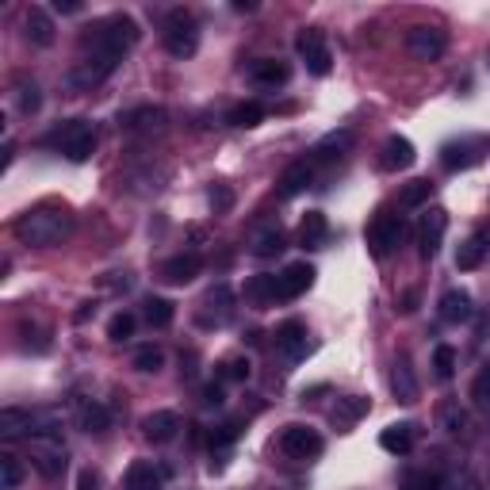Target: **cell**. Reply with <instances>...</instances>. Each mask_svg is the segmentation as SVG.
Wrapping results in <instances>:
<instances>
[{"label": "cell", "mask_w": 490, "mask_h": 490, "mask_svg": "<svg viewBox=\"0 0 490 490\" xmlns=\"http://www.w3.org/2000/svg\"><path fill=\"white\" fill-rule=\"evenodd\" d=\"M74 234V214L62 204H39L16 219V238L31 249H54Z\"/></svg>", "instance_id": "obj_1"}, {"label": "cell", "mask_w": 490, "mask_h": 490, "mask_svg": "<svg viewBox=\"0 0 490 490\" xmlns=\"http://www.w3.org/2000/svg\"><path fill=\"white\" fill-rule=\"evenodd\" d=\"M135 42H138V23L131 16H108L84 31L81 54H100V57H111V62H123V54Z\"/></svg>", "instance_id": "obj_2"}, {"label": "cell", "mask_w": 490, "mask_h": 490, "mask_svg": "<svg viewBox=\"0 0 490 490\" xmlns=\"http://www.w3.org/2000/svg\"><path fill=\"white\" fill-rule=\"evenodd\" d=\"M50 150H57L62 157H69L74 165H81V162H89V157L96 153V123H89V119H69V123H62V127H54V131L42 138Z\"/></svg>", "instance_id": "obj_3"}, {"label": "cell", "mask_w": 490, "mask_h": 490, "mask_svg": "<svg viewBox=\"0 0 490 490\" xmlns=\"http://www.w3.org/2000/svg\"><path fill=\"white\" fill-rule=\"evenodd\" d=\"M42 433H57V414L50 410H23V407H8L0 410V437L4 441H20V437H42Z\"/></svg>", "instance_id": "obj_4"}, {"label": "cell", "mask_w": 490, "mask_h": 490, "mask_svg": "<svg viewBox=\"0 0 490 490\" xmlns=\"http://www.w3.org/2000/svg\"><path fill=\"white\" fill-rule=\"evenodd\" d=\"M165 50L172 57H192L199 50V23L188 12H172L165 20Z\"/></svg>", "instance_id": "obj_5"}, {"label": "cell", "mask_w": 490, "mask_h": 490, "mask_svg": "<svg viewBox=\"0 0 490 490\" xmlns=\"http://www.w3.org/2000/svg\"><path fill=\"white\" fill-rule=\"evenodd\" d=\"M115 69H119V62H111V57H100V54H81V62L69 69V89L74 92H89L96 89V84H104Z\"/></svg>", "instance_id": "obj_6"}, {"label": "cell", "mask_w": 490, "mask_h": 490, "mask_svg": "<svg viewBox=\"0 0 490 490\" xmlns=\"http://www.w3.org/2000/svg\"><path fill=\"white\" fill-rule=\"evenodd\" d=\"M322 449H326V441L314 425H287L280 433V452L292 459H314V456H322Z\"/></svg>", "instance_id": "obj_7"}, {"label": "cell", "mask_w": 490, "mask_h": 490, "mask_svg": "<svg viewBox=\"0 0 490 490\" xmlns=\"http://www.w3.org/2000/svg\"><path fill=\"white\" fill-rule=\"evenodd\" d=\"M31 464L47 475V479H57L66 471V444L57 433H42V437H31Z\"/></svg>", "instance_id": "obj_8"}, {"label": "cell", "mask_w": 490, "mask_h": 490, "mask_svg": "<svg viewBox=\"0 0 490 490\" xmlns=\"http://www.w3.org/2000/svg\"><path fill=\"white\" fill-rule=\"evenodd\" d=\"M295 47H299V57L307 62V74L326 77L329 69H334V54H329V42H326V35L319 31V27L302 31V35L295 39Z\"/></svg>", "instance_id": "obj_9"}, {"label": "cell", "mask_w": 490, "mask_h": 490, "mask_svg": "<svg viewBox=\"0 0 490 490\" xmlns=\"http://www.w3.org/2000/svg\"><path fill=\"white\" fill-rule=\"evenodd\" d=\"M402 234H407V223H402V214H391V211L376 214V223L368 226V245H372V253H376V257H387L391 249H398Z\"/></svg>", "instance_id": "obj_10"}, {"label": "cell", "mask_w": 490, "mask_h": 490, "mask_svg": "<svg viewBox=\"0 0 490 490\" xmlns=\"http://www.w3.org/2000/svg\"><path fill=\"white\" fill-rule=\"evenodd\" d=\"M444 47H449V39H444L441 27L417 23L407 31V50H410V57H417V62H437L444 54Z\"/></svg>", "instance_id": "obj_11"}, {"label": "cell", "mask_w": 490, "mask_h": 490, "mask_svg": "<svg viewBox=\"0 0 490 490\" xmlns=\"http://www.w3.org/2000/svg\"><path fill=\"white\" fill-rule=\"evenodd\" d=\"M444 230H449V211L429 207L425 219H422V226H417V245H422V257H425V261H433V257L441 253Z\"/></svg>", "instance_id": "obj_12"}, {"label": "cell", "mask_w": 490, "mask_h": 490, "mask_svg": "<svg viewBox=\"0 0 490 490\" xmlns=\"http://www.w3.org/2000/svg\"><path fill=\"white\" fill-rule=\"evenodd\" d=\"M314 177H319V165H314V157H299L295 165H287L284 169V177H280V199H295L299 192H307Z\"/></svg>", "instance_id": "obj_13"}, {"label": "cell", "mask_w": 490, "mask_h": 490, "mask_svg": "<svg viewBox=\"0 0 490 490\" xmlns=\"http://www.w3.org/2000/svg\"><path fill=\"white\" fill-rule=\"evenodd\" d=\"M230 319H234V292H230L226 284H214L204 295V314H199V322L204 326H226Z\"/></svg>", "instance_id": "obj_14"}, {"label": "cell", "mask_w": 490, "mask_h": 490, "mask_svg": "<svg viewBox=\"0 0 490 490\" xmlns=\"http://www.w3.org/2000/svg\"><path fill=\"white\" fill-rule=\"evenodd\" d=\"M311 284H314V268H311L307 261L287 265L280 276H276V299H299Z\"/></svg>", "instance_id": "obj_15"}, {"label": "cell", "mask_w": 490, "mask_h": 490, "mask_svg": "<svg viewBox=\"0 0 490 490\" xmlns=\"http://www.w3.org/2000/svg\"><path fill=\"white\" fill-rule=\"evenodd\" d=\"M414 162H417V153H414V142H410V138L391 135V138L383 142V150H380V169L398 172V169H410Z\"/></svg>", "instance_id": "obj_16"}, {"label": "cell", "mask_w": 490, "mask_h": 490, "mask_svg": "<svg viewBox=\"0 0 490 490\" xmlns=\"http://www.w3.org/2000/svg\"><path fill=\"white\" fill-rule=\"evenodd\" d=\"M486 253H490V234H486V230H475V234H468L464 241H459V249H456V268H459V272L479 268V265L486 261Z\"/></svg>", "instance_id": "obj_17"}, {"label": "cell", "mask_w": 490, "mask_h": 490, "mask_svg": "<svg viewBox=\"0 0 490 490\" xmlns=\"http://www.w3.org/2000/svg\"><path fill=\"white\" fill-rule=\"evenodd\" d=\"M142 433H146V441H153V444H169L180 433V417L172 410H153V414L142 417Z\"/></svg>", "instance_id": "obj_18"}, {"label": "cell", "mask_w": 490, "mask_h": 490, "mask_svg": "<svg viewBox=\"0 0 490 490\" xmlns=\"http://www.w3.org/2000/svg\"><path fill=\"white\" fill-rule=\"evenodd\" d=\"M23 35H27V42H35V47H54V20H50V12L39 8V4L27 8L23 12Z\"/></svg>", "instance_id": "obj_19"}, {"label": "cell", "mask_w": 490, "mask_h": 490, "mask_svg": "<svg viewBox=\"0 0 490 490\" xmlns=\"http://www.w3.org/2000/svg\"><path fill=\"white\" fill-rule=\"evenodd\" d=\"M123 490H165V471L153 468L150 459H135L123 475Z\"/></svg>", "instance_id": "obj_20"}, {"label": "cell", "mask_w": 490, "mask_h": 490, "mask_svg": "<svg viewBox=\"0 0 490 490\" xmlns=\"http://www.w3.org/2000/svg\"><path fill=\"white\" fill-rule=\"evenodd\" d=\"M287 77H292V66L276 62V57H261L249 66V81L257 89H280V84H287Z\"/></svg>", "instance_id": "obj_21"}, {"label": "cell", "mask_w": 490, "mask_h": 490, "mask_svg": "<svg viewBox=\"0 0 490 490\" xmlns=\"http://www.w3.org/2000/svg\"><path fill=\"white\" fill-rule=\"evenodd\" d=\"M276 349L287 356V360H299V356H307V326L302 322H284L276 329Z\"/></svg>", "instance_id": "obj_22"}, {"label": "cell", "mask_w": 490, "mask_h": 490, "mask_svg": "<svg viewBox=\"0 0 490 490\" xmlns=\"http://www.w3.org/2000/svg\"><path fill=\"white\" fill-rule=\"evenodd\" d=\"M199 268H204V261H199L196 253H180V257H169L162 265V276L169 284H192L199 276Z\"/></svg>", "instance_id": "obj_23"}, {"label": "cell", "mask_w": 490, "mask_h": 490, "mask_svg": "<svg viewBox=\"0 0 490 490\" xmlns=\"http://www.w3.org/2000/svg\"><path fill=\"white\" fill-rule=\"evenodd\" d=\"M441 319L449 326H459L471 319V295L464 292V287H452V292L441 295Z\"/></svg>", "instance_id": "obj_24"}, {"label": "cell", "mask_w": 490, "mask_h": 490, "mask_svg": "<svg viewBox=\"0 0 490 490\" xmlns=\"http://www.w3.org/2000/svg\"><path fill=\"white\" fill-rule=\"evenodd\" d=\"M475 162H479V146L475 142H449V146H441V165L456 172V169H471Z\"/></svg>", "instance_id": "obj_25"}, {"label": "cell", "mask_w": 490, "mask_h": 490, "mask_svg": "<svg viewBox=\"0 0 490 490\" xmlns=\"http://www.w3.org/2000/svg\"><path fill=\"white\" fill-rule=\"evenodd\" d=\"M380 449L391 452V456H407V452L414 449V425H410V422L387 425L383 433H380Z\"/></svg>", "instance_id": "obj_26"}, {"label": "cell", "mask_w": 490, "mask_h": 490, "mask_svg": "<svg viewBox=\"0 0 490 490\" xmlns=\"http://www.w3.org/2000/svg\"><path fill=\"white\" fill-rule=\"evenodd\" d=\"M119 127H123V131H162V127H165V111H162V108L123 111V115H119Z\"/></svg>", "instance_id": "obj_27"}, {"label": "cell", "mask_w": 490, "mask_h": 490, "mask_svg": "<svg viewBox=\"0 0 490 490\" xmlns=\"http://www.w3.org/2000/svg\"><path fill=\"white\" fill-rule=\"evenodd\" d=\"M368 410H372V402L364 395H345L334 407V422H337V429H353Z\"/></svg>", "instance_id": "obj_28"}, {"label": "cell", "mask_w": 490, "mask_h": 490, "mask_svg": "<svg viewBox=\"0 0 490 490\" xmlns=\"http://www.w3.org/2000/svg\"><path fill=\"white\" fill-rule=\"evenodd\" d=\"M329 238V223H326V214L322 211H307V219L299 223V241L307 245V249H322Z\"/></svg>", "instance_id": "obj_29"}, {"label": "cell", "mask_w": 490, "mask_h": 490, "mask_svg": "<svg viewBox=\"0 0 490 490\" xmlns=\"http://www.w3.org/2000/svg\"><path fill=\"white\" fill-rule=\"evenodd\" d=\"M249 245H253L257 257H276V253H284V234H280V226H276V223L257 226L253 238H249Z\"/></svg>", "instance_id": "obj_30"}, {"label": "cell", "mask_w": 490, "mask_h": 490, "mask_svg": "<svg viewBox=\"0 0 490 490\" xmlns=\"http://www.w3.org/2000/svg\"><path fill=\"white\" fill-rule=\"evenodd\" d=\"M108 425H111V414L100 407V402H81V429L84 433H108Z\"/></svg>", "instance_id": "obj_31"}, {"label": "cell", "mask_w": 490, "mask_h": 490, "mask_svg": "<svg viewBox=\"0 0 490 490\" xmlns=\"http://www.w3.org/2000/svg\"><path fill=\"white\" fill-rule=\"evenodd\" d=\"M441 429L452 437H464L468 433V414L459 410V402H444L441 407Z\"/></svg>", "instance_id": "obj_32"}, {"label": "cell", "mask_w": 490, "mask_h": 490, "mask_svg": "<svg viewBox=\"0 0 490 490\" xmlns=\"http://www.w3.org/2000/svg\"><path fill=\"white\" fill-rule=\"evenodd\" d=\"M395 395L402 398V402H414L417 398V380H414V372H410V364H407V360H398V364H395Z\"/></svg>", "instance_id": "obj_33"}, {"label": "cell", "mask_w": 490, "mask_h": 490, "mask_svg": "<svg viewBox=\"0 0 490 490\" xmlns=\"http://www.w3.org/2000/svg\"><path fill=\"white\" fill-rule=\"evenodd\" d=\"M429 196H433V184H429V180H410L407 188L398 192V207H422V204H429Z\"/></svg>", "instance_id": "obj_34"}, {"label": "cell", "mask_w": 490, "mask_h": 490, "mask_svg": "<svg viewBox=\"0 0 490 490\" xmlns=\"http://www.w3.org/2000/svg\"><path fill=\"white\" fill-rule=\"evenodd\" d=\"M261 119H265V108H261V104H253V100H249V104H238L234 111L226 115V123H230V127H257Z\"/></svg>", "instance_id": "obj_35"}, {"label": "cell", "mask_w": 490, "mask_h": 490, "mask_svg": "<svg viewBox=\"0 0 490 490\" xmlns=\"http://www.w3.org/2000/svg\"><path fill=\"white\" fill-rule=\"evenodd\" d=\"M16 104L23 115H35L42 108V92H39V84L35 81H20L16 84Z\"/></svg>", "instance_id": "obj_36"}, {"label": "cell", "mask_w": 490, "mask_h": 490, "mask_svg": "<svg viewBox=\"0 0 490 490\" xmlns=\"http://www.w3.org/2000/svg\"><path fill=\"white\" fill-rule=\"evenodd\" d=\"M23 483V468H20V459L4 452L0 456V490H16Z\"/></svg>", "instance_id": "obj_37"}, {"label": "cell", "mask_w": 490, "mask_h": 490, "mask_svg": "<svg viewBox=\"0 0 490 490\" xmlns=\"http://www.w3.org/2000/svg\"><path fill=\"white\" fill-rule=\"evenodd\" d=\"M471 402L479 410H490V364H483L471 380Z\"/></svg>", "instance_id": "obj_38"}, {"label": "cell", "mask_w": 490, "mask_h": 490, "mask_svg": "<svg viewBox=\"0 0 490 490\" xmlns=\"http://www.w3.org/2000/svg\"><path fill=\"white\" fill-rule=\"evenodd\" d=\"M146 322L153 329H165L172 322V302L169 299H146Z\"/></svg>", "instance_id": "obj_39"}, {"label": "cell", "mask_w": 490, "mask_h": 490, "mask_svg": "<svg viewBox=\"0 0 490 490\" xmlns=\"http://www.w3.org/2000/svg\"><path fill=\"white\" fill-rule=\"evenodd\" d=\"M219 380H234V383H245V380H249V360H245V356H230V360H223V368H219Z\"/></svg>", "instance_id": "obj_40"}, {"label": "cell", "mask_w": 490, "mask_h": 490, "mask_svg": "<svg viewBox=\"0 0 490 490\" xmlns=\"http://www.w3.org/2000/svg\"><path fill=\"white\" fill-rule=\"evenodd\" d=\"M162 364H165V353L153 349V345H146V349L135 353V368L138 372H162Z\"/></svg>", "instance_id": "obj_41"}, {"label": "cell", "mask_w": 490, "mask_h": 490, "mask_svg": "<svg viewBox=\"0 0 490 490\" xmlns=\"http://www.w3.org/2000/svg\"><path fill=\"white\" fill-rule=\"evenodd\" d=\"M131 334H135V314L119 311V314H115V319L108 322V337H111V341H127Z\"/></svg>", "instance_id": "obj_42"}, {"label": "cell", "mask_w": 490, "mask_h": 490, "mask_svg": "<svg viewBox=\"0 0 490 490\" xmlns=\"http://www.w3.org/2000/svg\"><path fill=\"white\" fill-rule=\"evenodd\" d=\"M433 368H437V376L441 380H449L452 372H456V349L452 345H437V353H433Z\"/></svg>", "instance_id": "obj_43"}, {"label": "cell", "mask_w": 490, "mask_h": 490, "mask_svg": "<svg viewBox=\"0 0 490 490\" xmlns=\"http://www.w3.org/2000/svg\"><path fill=\"white\" fill-rule=\"evenodd\" d=\"M207 199H211V207H214V211H230V207H234V192L223 188V184H214Z\"/></svg>", "instance_id": "obj_44"}, {"label": "cell", "mask_w": 490, "mask_h": 490, "mask_svg": "<svg viewBox=\"0 0 490 490\" xmlns=\"http://www.w3.org/2000/svg\"><path fill=\"white\" fill-rule=\"evenodd\" d=\"M449 490H483V483H479V475L475 471H459Z\"/></svg>", "instance_id": "obj_45"}, {"label": "cell", "mask_w": 490, "mask_h": 490, "mask_svg": "<svg viewBox=\"0 0 490 490\" xmlns=\"http://www.w3.org/2000/svg\"><path fill=\"white\" fill-rule=\"evenodd\" d=\"M77 490H100V475H96L92 468H84V471L77 475Z\"/></svg>", "instance_id": "obj_46"}, {"label": "cell", "mask_w": 490, "mask_h": 490, "mask_svg": "<svg viewBox=\"0 0 490 490\" xmlns=\"http://www.w3.org/2000/svg\"><path fill=\"white\" fill-rule=\"evenodd\" d=\"M407 490H437V475H414Z\"/></svg>", "instance_id": "obj_47"}, {"label": "cell", "mask_w": 490, "mask_h": 490, "mask_svg": "<svg viewBox=\"0 0 490 490\" xmlns=\"http://www.w3.org/2000/svg\"><path fill=\"white\" fill-rule=\"evenodd\" d=\"M204 402H207V407H223V402H226V395H223V383H211L207 391H204Z\"/></svg>", "instance_id": "obj_48"}, {"label": "cell", "mask_w": 490, "mask_h": 490, "mask_svg": "<svg viewBox=\"0 0 490 490\" xmlns=\"http://www.w3.org/2000/svg\"><path fill=\"white\" fill-rule=\"evenodd\" d=\"M234 437H238V425H223V433H214L211 441H214V444H230Z\"/></svg>", "instance_id": "obj_49"}, {"label": "cell", "mask_w": 490, "mask_h": 490, "mask_svg": "<svg viewBox=\"0 0 490 490\" xmlns=\"http://www.w3.org/2000/svg\"><path fill=\"white\" fill-rule=\"evenodd\" d=\"M57 12H66V16H74V12H81V0H54Z\"/></svg>", "instance_id": "obj_50"}]
</instances>
